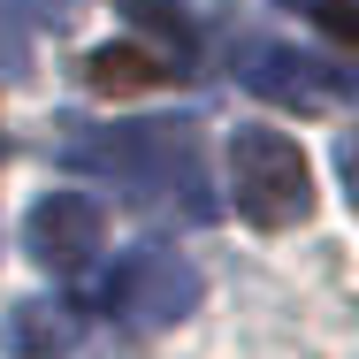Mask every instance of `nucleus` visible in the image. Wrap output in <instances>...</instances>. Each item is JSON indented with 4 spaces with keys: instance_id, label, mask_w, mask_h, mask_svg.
Returning a JSON list of instances; mask_svg holds the SVG:
<instances>
[{
    "instance_id": "6e6552de",
    "label": "nucleus",
    "mask_w": 359,
    "mask_h": 359,
    "mask_svg": "<svg viewBox=\"0 0 359 359\" xmlns=\"http://www.w3.org/2000/svg\"><path fill=\"white\" fill-rule=\"evenodd\" d=\"M176 62L168 54H145V46H100L84 54V84L92 92H145V84H168Z\"/></svg>"
},
{
    "instance_id": "f257e3e1",
    "label": "nucleus",
    "mask_w": 359,
    "mask_h": 359,
    "mask_svg": "<svg viewBox=\"0 0 359 359\" xmlns=\"http://www.w3.org/2000/svg\"><path fill=\"white\" fill-rule=\"evenodd\" d=\"M69 168L107 176L115 191H130L153 215H207V161H199V123H69L62 138Z\"/></svg>"
},
{
    "instance_id": "39448f33",
    "label": "nucleus",
    "mask_w": 359,
    "mask_h": 359,
    "mask_svg": "<svg viewBox=\"0 0 359 359\" xmlns=\"http://www.w3.org/2000/svg\"><path fill=\"white\" fill-rule=\"evenodd\" d=\"M100 237H107V215H100L92 191H46V199L23 215V252H31L46 276H76V268H92Z\"/></svg>"
},
{
    "instance_id": "f03ea898",
    "label": "nucleus",
    "mask_w": 359,
    "mask_h": 359,
    "mask_svg": "<svg viewBox=\"0 0 359 359\" xmlns=\"http://www.w3.org/2000/svg\"><path fill=\"white\" fill-rule=\"evenodd\" d=\"M229 199L252 229H298L313 215V168H306L298 138L268 130V123L229 130Z\"/></svg>"
},
{
    "instance_id": "1a4fd4ad",
    "label": "nucleus",
    "mask_w": 359,
    "mask_h": 359,
    "mask_svg": "<svg viewBox=\"0 0 359 359\" xmlns=\"http://www.w3.org/2000/svg\"><path fill=\"white\" fill-rule=\"evenodd\" d=\"M31 15L15 0H0V76H31Z\"/></svg>"
},
{
    "instance_id": "7ed1b4c3",
    "label": "nucleus",
    "mask_w": 359,
    "mask_h": 359,
    "mask_svg": "<svg viewBox=\"0 0 359 359\" xmlns=\"http://www.w3.org/2000/svg\"><path fill=\"white\" fill-rule=\"evenodd\" d=\"M100 298H107V313H123L130 329L161 337V329H176V321L199 313L207 283H199V268H191L176 245H130V252L107 268Z\"/></svg>"
},
{
    "instance_id": "0eeeda50",
    "label": "nucleus",
    "mask_w": 359,
    "mask_h": 359,
    "mask_svg": "<svg viewBox=\"0 0 359 359\" xmlns=\"http://www.w3.org/2000/svg\"><path fill=\"white\" fill-rule=\"evenodd\" d=\"M115 15L138 23L145 39H153V54H168L176 69H191V54H199V23H191L184 0H115Z\"/></svg>"
},
{
    "instance_id": "423d86ee",
    "label": "nucleus",
    "mask_w": 359,
    "mask_h": 359,
    "mask_svg": "<svg viewBox=\"0 0 359 359\" xmlns=\"http://www.w3.org/2000/svg\"><path fill=\"white\" fill-rule=\"evenodd\" d=\"M76 337H84L76 298H23L8 313V352H23V359H62V352H76Z\"/></svg>"
},
{
    "instance_id": "9d476101",
    "label": "nucleus",
    "mask_w": 359,
    "mask_h": 359,
    "mask_svg": "<svg viewBox=\"0 0 359 359\" xmlns=\"http://www.w3.org/2000/svg\"><path fill=\"white\" fill-rule=\"evenodd\" d=\"M283 8H298V15H321L337 39H352V31H359V8H352V0H283Z\"/></svg>"
},
{
    "instance_id": "20e7f679",
    "label": "nucleus",
    "mask_w": 359,
    "mask_h": 359,
    "mask_svg": "<svg viewBox=\"0 0 359 359\" xmlns=\"http://www.w3.org/2000/svg\"><path fill=\"white\" fill-rule=\"evenodd\" d=\"M237 84H245L252 100L298 107V115H329V107L352 100V69H344V62H329V54H313V46H276V39H260V46L237 54Z\"/></svg>"
}]
</instances>
